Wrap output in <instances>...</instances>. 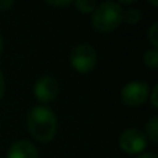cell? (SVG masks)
<instances>
[{
	"label": "cell",
	"instance_id": "6da1fadb",
	"mask_svg": "<svg viewBox=\"0 0 158 158\" xmlns=\"http://www.w3.org/2000/svg\"><path fill=\"white\" fill-rule=\"evenodd\" d=\"M28 129L33 139L39 142H50L57 131V118L47 107H33L28 114Z\"/></svg>",
	"mask_w": 158,
	"mask_h": 158
},
{
	"label": "cell",
	"instance_id": "7a4b0ae2",
	"mask_svg": "<svg viewBox=\"0 0 158 158\" xmlns=\"http://www.w3.org/2000/svg\"><path fill=\"white\" fill-rule=\"evenodd\" d=\"M123 10L118 3L104 2L100 6H96L92 17V24L96 31L107 33L114 31L122 22Z\"/></svg>",
	"mask_w": 158,
	"mask_h": 158
},
{
	"label": "cell",
	"instance_id": "3957f363",
	"mask_svg": "<svg viewBox=\"0 0 158 158\" xmlns=\"http://www.w3.org/2000/svg\"><path fill=\"white\" fill-rule=\"evenodd\" d=\"M69 61H71V65L74 67L75 71L81 72V74H86L96 67L97 56H96V52L92 46L78 44L72 49Z\"/></svg>",
	"mask_w": 158,
	"mask_h": 158
},
{
	"label": "cell",
	"instance_id": "277c9868",
	"mask_svg": "<svg viewBox=\"0 0 158 158\" xmlns=\"http://www.w3.org/2000/svg\"><path fill=\"white\" fill-rule=\"evenodd\" d=\"M148 96V85L144 82H131L125 85L121 92V97L125 104L131 107L140 106Z\"/></svg>",
	"mask_w": 158,
	"mask_h": 158
},
{
	"label": "cell",
	"instance_id": "5b68a950",
	"mask_svg": "<svg viewBox=\"0 0 158 158\" xmlns=\"http://www.w3.org/2000/svg\"><path fill=\"white\" fill-rule=\"evenodd\" d=\"M119 146L128 154H139L146 148V136L139 129H126L119 137Z\"/></svg>",
	"mask_w": 158,
	"mask_h": 158
},
{
	"label": "cell",
	"instance_id": "8992f818",
	"mask_svg": "<svg viewBox=\"0 0 158 158\" xmlns=\"http://www.w3.org/2000/svg\"><path fill=\"white\" fill-rule=\"evenodd\" d=\"M58 82L52 77H42L35 83L33 87V94L40 103H49L53 101L58 94Z\"/></svg>",
	"mask_w": 158,
	"mask_h": 158
},
{
	"label": "cell",
	"instance_id": "52a82bcc",
	"mask_svg": "<svg viewBox=\"0 0 158 158\" xmlns=\"http://www.w3.org/2000/svg\"><path fill=\"white\" fill-rule=\"evenodd\" d=\"M7 158H38V150L28 140H18L10 147Z\"/></svg>",
	"mask_w": 158,
	"mask_h": 158
},
{
	"label": "cell",
	"instance_id": "ba28073f",
	"mask_svg": "<svg viewBox=\"0 0 158 158\" xmlns=\"http://www.w3.org/2000/svg\"><path fill=\"white\" fill-rule=\"evenodd\" d=\"M147 136L150 137V140L153 143L158 142V118L154 117L150 119V122L147 123Z\"/></svg>",
	"mask_w": 158,
	"mask_h": 158
},
{
	"label": "cell",
	"instance_id": "9c48e42d",
	"mask_svg": "<svg viewBox=\"0 0 158 158\" xmlns=\"http://www.w3.org/2000/svg\"><path fill=\"white\" fill-rule=\"evenodd\" d=\"M140 18H142V15H140L139 10H136V8H129L122 15V21L128 22V24H131V25L137 24V22L140 21Z\"/></svg>",
	"mask_w": 158,
	"mask_h": 158
},
{
	"label": "cell",
	"instance_id": "30bf717a",
	"mask_svg": "<svg viewBox=\"0 0 158 158\" xmlns=\"http://www.w3.org/2000/svg\"><path fill=\"white\" fill-rule=\"evenodd\" d=\"M144 64L151 69H157V64H158V52L156 49L146 52L144 54Z\"/></svg>",
	"mask_w": 158,
	"mask_h": 158
},
{
	"label": "cell",
	"instance_id": "8fae6325",
	"mask_svg": "<svg viewBox=\"0 0 158 158\" xmlns=\"http://www.w3.org/2000/svg\"><path fill=\"white\" fill-rule=\"evenodd\" d=\"M75 6L81 13H93L96 8V3L94 2H87V0H78L75 2Z\"/></svg>",
	"mask_w": 158,
	"mask_h": 158
},
{
	"label": "cell",
	"instance_id": "7c38bea8",
	"mask_svg": "<svg viewBox=\"0 0 158 158\" xmlns=\"http://www.w3.org/2000/svg\"><path fill=\"white\" fill-rule=\"evenodd\" d=\"M157 35H158V24H154L153 27L150 28V31H148V39H150L151 44H153L154 47H157V46H158Z\"/></svg>",
	"mask_w": 158,
	"mask_h": 158
},
{
	"label": "cell",
	"instance_id": "4fadbf2b",
	"mask_svg": "<svg viewBox=\"0 0 158 158\" xmlns=\"http://www.w3.org/2000/svg\"><path fill=\"white\" fill-rule=\"evenodd\" d=\"M13 6V2L10 0H0V11H6Z\"/></svg>",
	"mask_w": 158,
	"mask_h": 158
},
{
	"label": "cell",
	"instance_id": "5bb4252c",
	"mask_svg": "<svg viewBox=\"0 0 158 158\" xmlns=\"http://www.w3.org/2000/svg\"><path fill=\"white\" fill-rule=\"evenodd\" d=\"M157 90H158V85L153 87V94H151V104H153V107H158V101H157Z\"/></svg>",
	"mask_w": 158,
	"mask_h": 158
},
{
	"label": "cell",
	"instance_id": "9a60e30c",
	"mask_svg": "<svg viewBox=\"0 0 158 158\" xmlns=\"http://www.w3.org/2000/svg\"><path fill=\"white\" fill-rule=\"evenodd\" d=\"M4 90H6V82H4V77H3L2 71H0V98L4 94Z\"/></svg>",
	"mask_w": 158,
	"mask_h": 158
},
{
	"label": "cell",
	"instance_id": "2e32d148",
	"mask_svg": "<svg viewBox=\"0 0 158 158\" xmlns=\"http://www.w3.org/2000/svg\"><path fill=\"white\" fill-rule=\"evenodd\" d=\"M49 4L56 6V7H63V6H68V4H71V2H49Z\"/></svg>",
	"mask_w": 158,
	"mask_h": 158
},
{
	"label": "cell",
	"instance_id": "e0dca14e",
	"mask_svg": "<svg viewBox=\"0 0 158 158\" xmlns=\"http://www.w3.org/2000/svg\"><path fill=\"white\" fill-rule=\"evenodd\" d=\"M137 158H157V156L153 153H144V154H140Z\"/></svg>",
	"mask_w": 158,
	"mask_h": 158
},
{
	"label": "cell",
	"instance_id": "ac0fdd59",
	"mask_svg": "<svg viewBox=\"0 0 158 158\" xmlns=\"http://www.w3.org/2000/svg\"><path fill=\"white\" fill-rule=\"evenodd\" d=\"M3 49V40H2V36H0V52H2Z\"/></svg>",
	"mask_w": 158,
	"mask_h": 158
}]
</instances>
